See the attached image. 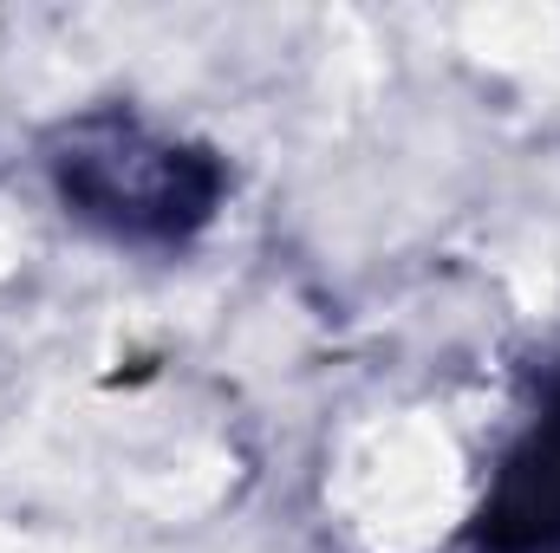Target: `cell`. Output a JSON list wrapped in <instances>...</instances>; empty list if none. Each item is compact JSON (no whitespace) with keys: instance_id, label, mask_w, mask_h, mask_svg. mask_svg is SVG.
Here are the masks:
<instances>
[{"instance_id":"cell-1","label":"cell","mask_w":560,"mask_h":553,"mask_svg":"<svg viewBox=\"0 0 560 553\" xmlns=\"http://www.w3.org/2000/svg\"><path fill=\"white\" fill-rule=\"evenodd\" d=\"M46 169L59 202L79 222L138 248L196 242L229 196V169L209 143L163 138L138 111H118V105L66 118L46 138Z\"/></svg>"},{"instance_id":"cell-2","label":"cell","mask_w":560,"mask_h":553,"mask_svg":"<svg viewBox=\"0 0 560 553\" xmlns=\"http://www.w3.org/2000/svg\"><path fill=\"white\" fill-rule=\"evenodd\" d=\"M476 553H560V365L541 385L535 423L502 456L482 495Z\"/></svg>"}]
</instances>
